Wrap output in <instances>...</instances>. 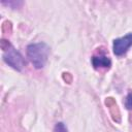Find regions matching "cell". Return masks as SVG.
<instances>
[{
    "mask_svg": "<svg viewBox=\"0 0 132 132\" xmlns=\"http://www.w3.org/2000/svg\"><path fill=\"white\" fill-rule=\"evenodd\" d=\"M50 46L45 42L31 43L27 47V57L36 69L42 68L48 58Z\"/></svg>",
    "mask_w": 132,
    "mask_h": 132,
    "instance_id": "obj_1",
    "label": "cell"
},
{
    "mask_svg": "<svg viewBox=\"0 0 132 132\" xmlns=\"http://www.w3.org/2000/svg\"><path fill=\"white\" fill-rule=\"evenodd\" d=\"M2 50H3V60L4 62L9 65L10 67H12L13 69L21 71L24 67H25V59L23 58V56L21 55V53L19 51H16L8 41L6 40H2L1 43Z\"/></svg>",
    "mask_w": 132,
    "mask_h": 132,
    "instance_id": "obj_2",
    "label": "cell"
},
{
    "mask_svg": "<svg viewBox=\"0 0 132 132\" xmlns=\"http://www.w3.org/2000/svg\"><path fill=\"white\" fill-rule=\"evenodd\" d=\"M131 45H132V32L126 34L123 37L116 38L112 43V50L114 55L122 56L129 50Z\"/></svg>",
    "mask_w": 132,
    "mask_h": 132,
    "instance_id": "obj_3",
    "label": "cell"
},
{
    "mask_svg": "<svg viewBox=\"0 0 132 132\" xmlns=\"http://www.w3.org/2000/svg\"><path fill=\"white\" fill-rule=\"evenodd\" d=\"M92 64L94 68H109L111 65V61L108 57L99 55V56H94L92 58Z\"/></svg>",
    "mask_w": 132,
    "mask_h": 132,
    "instance_id": "obj_4",
    "label": "cell"
},
{
    "mask_svg": "<svg viewBox=\"0 0 132 132\" xmlns=\"http://www.w3.org/2000/svg\"><path fill=\"white\" fill-rule=\"evenodd\" d=\"M54 132H67V128L63 123H57L54 128Z\"/></svg>",
    "mask_w": 132,
    "mask_h": 132,
    "instance_id": "obj_5",
    "label": "cell"
},
{
    "mask_svg": "<svg viewBox=\"0 0 132 132\" xmlns=\"http://www.w3.org/2000/svg\"><path fill=\"white\" fill-rule=\"evenodd\" d=\"M125 106L127 107V109H132V92H130L125 100Z\"/></svg>",
    "mask_w": 132,
    "mask_h": 132,
    "instance_id": "obj_6",
    "label": "cell"
}]
</instances>
